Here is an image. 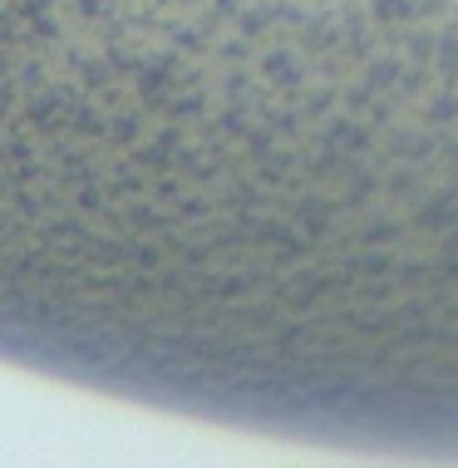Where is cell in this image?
Returning <instances> with one entry per match:
<instances>
[{"label": "cell", "instance_id": "obj_1", "mask_svg": "<svg viewBox=\"0 0 458 468\" xmlns=\"http://www.w3.org/2000/svg\"><path fill=\"white\" fill-rule=\"evenodd\" d=\"M375 10H379V16H385V20H399L404 0H375Z\"/></svg>", "mask_w": 458, "mask_h": 468}]
</instances>
